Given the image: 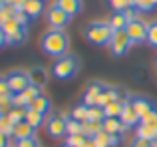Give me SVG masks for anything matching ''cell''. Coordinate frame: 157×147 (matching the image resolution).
Returning a JSON list of instances; mask_svg holds the SVG:
<instances>
[{
	"mask_svg": "<svg viewBox=\"0 0 157 147\" xmlns=\"http://www.w3.org/2000/svg\"><path fill=\"white\" fill-rule=\"evenodd\" d=\"M52 74L56 80H62V81L76 77L80 74V60H78V56L68 52V54L56 58V62L52 66Z\"/></svg>",
	"mask_w": 157,
	"mask_h": 147,
	"instance_id": "2",
	"label": "cell"
},
{
	"mask_svg": "<svg viewBox=\"0 0 157 147\" xmlns=\"http://www.w3.org/2000/svg\"><path fill=\"white\" fill-rule=\"evenodd\" d=\"M133 6L137 10H143V12H151L157 8V0H133Z\"/></svg>",
	"mask_w": 157,
	"mask_h": 147,
	"instance_id": "29",
	"label": "cell"
},
{
	"mask_svg": "<svg viewBox=\"0 0 157 147\" xmlns=\"http://www.w3.org/2000/svg\"><path fill=\"white\" fill-rule=\"evenodd\" d=\"M8 115V119L12 121V123H20V121H24V117H26V109H22V107H14L12 111H8L6 113Z\"/></svg>",
	"mask_w": 157,
	"mask_h": 147,
	"instance_id": "31",
	"label": "cell"
},
{
	"mask_svg": "<svg viewBox=\"0 0 157 147\" xmlns=\"http://www.w3.org/2000/svg\"><path fill=\"white\" fill-rule=\"evenodd\" d=\"M129 147H153V143H151V141H145V139H139V137H135V139L131 141Z\"/></svg>",
	"mask_w": 157,
	"mask_h": 147,
	"instance_id": "39",
	"label": "cell"
},
{
	"mask_svg": "<svg viewBox=\"0 0 157 147\" xmlns=\"http://www.w3.org/2000/svg\"><path fill=\"white\" fill-rule=\"evenodd\" d=\"M12 109H14L12 93H4V96H0V113H4V115H6L8 111H12Z\"/></svg>",
	"mask_w": 157,
	"mask_h": 147,
	"instance_id": "27",
	"label": "cell"
},
{
	"mask_svg": "<svg viewBox=\"0 0 157 147\" xmlns=\"http://www.w3.org/2000/svg\"><path fill=\"white\" fill-rule=\"evenodd\" d=\"M111 34H113V30H111L109 22H104V20H94L84 28L86 40L94 46H107L111 40Z\"/></svg>",
	"mask_w": 157,
	"mask_h": 147,
	"instance_id": "3",
	"label": "cell"
},
{
	"mask_svg": "<svg viewBox=\"0 0 157 147\" xmlns=\"http://www.w3.org/2000/svg\"><path fill=\"white\" fill-rule=\"evenodd\" d=\"M2 115H4V113H0V119H2Z\"/></svg>",
	"mask_w": 157,
	"mask_h": 147,
	"instance_id": "47",
	"label": "cell"
},
{
	"mask_svg": "<svg viewBox=\"0 0 157 147\" xmlns=\"http://www.w3.org/2000/svg\"><path fill=\"white\" fill-rule=\"evenodd\" d=\"M119 93H121V89H119V88H109V85H105L104 92H101L100 97H98V105H100V107H105V105L111 104V101L121 100Z\"/></svg>",
	"mask_w": 157,
	"mask_h": 147,
	"instance_id": "14",
	"label": "cell"
},
{
	"mask_svg": "<svg viewBox=\"0 0 157 147\" xmlns=\"http://www.w3.org/2000/svg\"><path fill=\"white\" fill-rule=\"evenodd\" d=\"M26 38H28V28H20L18 32L6 36V44H10V46H20V44L26 42Z\"/></svg>",
	"mask_w": 157,
	"mask_h": 147,
	"instance_id": "23",
	"label": "cell"
},
{
	"mask_svg": "<svg viewBox=\"0 0 157 147\" xmlns=\"http://www.w3.org/2000/svg\"><path fill=\"white\" fill-rule=\"evenodd\" d=\"M0 147H10V135L0 131Z\"/></svg>",
	"mask_w": 157,
	"mask_h": 147,
	"instance_id": "41",
	"label": "cell"
},
{
	"mask_svg": "<svg viewBox=\"0 0 157 147\" xmlns=\"http://www.w3.org/2000/svg\"><path fill=\"white\" fill-rule=\"evenodd\" d=\"M28 76H30V84L36 85V88H40V89H42L48 81V70L42 68V66H36V68H32V70H28Z\"/></svg>",
	"mask_w": 157,
	"mask_h": 147,
	"instance_id": "13",
	"label": "cell"
},
{
	"mask_svg": "<svg viewBox=\"0 0 157 147\" xmlns=\"http://www.w3.org/2000/svg\"><path fill=\"white\" fill-rule=\"evenodd\" d=\"M135 137H139V139H145V141H153L157 139V129L155 127H149V125H143V123H139V127H137V135Z\"/></svg>",
	"mask_w": 157,
	"mask_h": 147,
	"instance_id": "20",
	"label": "cell"
},
{
	"mask_svg": "<svg viewBox=\"0 0 157 147\" xmlns=\"http://www.w3.org/2000/svg\"><path fill=\"white\" fill-rule=\"evenodd\" d=\"M90 137H86L84 133H76V135H68V143L72 147H84V143L88 141Z\"/></svg>",
	"mask_w": 157,
	"mask_h": 147,
	"instance_id": "33",
	"label": "cell"
},
{
	"mask_svg": "<svg viewBox=\"0 0 157 147\" xmlns=\"http://www.w3.org/2000/svg\"><path fill=\"white\" fill-rule=\"evenodd\" d=\"M56 4L70 16H76L82 10V0H56Z\"/></svg>",
	"mask_w": 157,
	"mask_h": 147,
	"instance_id": "17",
	"label": "cell"
},
{
	"mask_svg": "<svg viewBox=\"0 0 157 147\" xmlns=\"http://www.w3.org/2000/svg\"><path fill=\"white\" fill-rule=\"evenodd\" d=\"M84 147H96V143H94V139H88V141L84 143Z\"/></svg>",
	"mask_w": 157,
	"mask_h": 147,
	"instance_id": "44",
	"label": "cell"
},
{
	"mask_svg": "<svg viewBox=\"0 0 157 147\" xmlns=\"http://www.w3.org/2000/svg\"><path fill=\"white\" fill-rule=\"evenodd\" d=\"M66 131L68 135H76V133H84V123L78 119H74L72 115H68V121H66Z\"/></svg>",
	"mask_w": 157,
	"mask_h": 147,
	"instance_id": "26",
	"label": "cell"
},
{
	"mask_svg": "<svg viewBox=\"0 0 157 147\" xmlns=\"http://www.w3.org/2000/svg\"><path fill=\"white\" fill-rule=\"evenodd\" d=\"M123 104H125V100H117V101L107 104L104 107L105 117H119V115H121V109H123Z\"/></svg>",
	"mask_w": 157,
	"mask_h": 147,
	"instance_id": "22",
	"label": "cell"
},
{
	"mask_svg": "<svg viewBox=\"0 0 157 147\" xmlns=\"http://www.w3.org/2000/svg\"><path fill=\"white\" fill-rule=\"evenodd\" d=\"M4 93H10V88H8V81L4 76H0V96H4Z\"/></svg>",
	"mask_w": 157,
	"mask_h": 147,
	"instance_id": "40",
	"label": "cell"
},
{
	"mask_svg": "<svg viewBox=\"0 0 157 147\" xmlns=\"http://www.w3.org/2000/svg\"><path fill=\"white\" fill-rule=\"evenodd\" d=\"M147 44L157 48V20H151L147 24Z\"/></svg>",
	"mask_w": 157,
	"mask_h": 147,
	"instance_id": "28",
	"label": "cell"
},
{
	"mask_svg": "<svg viewBox=\"0 0 157 147\" xmlns=\"http://www.w3.org/2000/svg\"><path fill=\"white\" fill-rule=\"evenodd\" d=\"M0 8H2V2H0Z\"/></svg>",
	"mask_w": 157,
	"mask_h": 147,
	"instance_id": "48",
	"label": "cell"
},
{
	"mask_svg": "<svg viewBox=\"0 0 157 147\" xmlns=\"http://www.w3.org/2000/svg\"><path fill=\"white\" fill-rule=\"evenodd\" d=\"M66 121H68V115H62V113H52L48 117V123H46V129H48V135L50 137H64L66 133Z\"/></svg>",
	"mask_w": 157,
	"mask_h": 147,
	"instance_id": "8",
	"label": "cell"
},
{
	"mask_svg": "<svg viewBox=\"0 0 157 147\" xmlns=\"http://www.w3.org/2000/svg\"><path fill=\"white\" fill-rule=\"evenodd\" d=\"M153 147H157V139H155V141H153Z\"/></svg>",
	"mask_w": 157,
	"mask_h": 147,
	"instance_id": "46",
	"label": "cell"
},
{
	"mask_svg": "<svg viewBox=\"0 0 157 147\" xmlns=\"http://www.w3.org/2000/svg\"><path fill=\"white\" fill-rule=\"evenodd\" d=\"M26 2H28V0H10V4L16 8V10H22V8H24V4H26Z\"/></svg>",
	"mask_w": 157,
	"mask_h": 147,
	"instance_id": "42",
	"label": "cell"
},
{
	"mask_svg": "<svg viewBox=\"0 0 157 147\" xmlns=\"http://www.w3.org/2000/svg\"><path fill=\"white\" fill-rule=\"evenodd\" d=\"M107 2H109V6L113 8L115 12H121V10H125L127 6H133V0H107Z\"/></svg>",
	"mask_w": 157,
	"mask_h": 147,
	"instance_id": "32",
	"label": "cell"
},
{
	"mask_svg": "<svg viewBox=\"0 0 157 147\" xmlns=\"http://www.w3.org/2000/svg\"><path fill=\"white\" fill-rule=\"evenodd\" d=\"M101 129H104L105 133H109V135H123V131H125L127 127L121 123L119 117H105V119L101 121Z\"/></svg>",
	"mask_w": 157,
	"mask_h": 147,
	"instance_id": "12",
	"label": "cell"
},
{
	"mask_svg": "<svg viewBox=\"0 0 157 147\" xmlns=\"http://www.w3.org/2000/svg\"><path fill=\"white\" fill-rule=\"evenodd\" d=\"M44 119H46V115H44V113L34 111V109H30V107L26 109V117H24V121H28V123H30L34 129H38L40 125L44 123Z\"/></svg>",
	"mask_w": 157,
	"mask_h": 147,
	"instance_id": "19",
	"label": "cell"
},
{
	"mask_svg": "<svg viewBox=\"0 0 157 147\" xmlns=\"http://www.w3.org/2000/svg\"><path fill=\"white\" fill-rule=\"evenodd\" d=\"M14 20L20 24V26H26V28H28V22H30V16H28L24 10H16V14H14Z\"/></svg>",
	"mask_w": 157,
	"mask_h": 147,
	"instance_id": "36",
	"label": "cell"
},
{
	"mask_svg": "<svg viewBox=\"0 0 157 147\" xmlns=\"http://www.w3.org/2000/svg\"><path fill=\"white\" fill-rule=\"evenodd\" d=\"M131 40H129V36H127V32L125 30H115L113 34H111V40H109V52L113 56H123V54H127V50L131 48Z\"/></svg>",
	"mask_w": 157,
	"mask_h": 147,
	"instance_id": "5",
	"label": "cell"
},
{
	"mask_svg": "<svg viewBox=\"0 0 157 147\" xmlns=\"http://www.w3.org/2000/svg\"><path fill=\"white\" fill-rule=\"evenodd\" d=\"M129 104L133 105V109L139 113L141 119L145 115H149L151 111H155V109H157V105L149 100V97H145V96H129Z\"/></svg>",
	"mask_w": 157,
	"mask_h": 147,
	"instance_id": "9",
	"label": "cell"
},
{
	"mask_svg": "<svg viewBox=\"0 0 157 147\" xmlns=\"http://www.w3.org/2000/svg\"><path fill=\"white\" fill-rule=\"evenodd\" d=\"M101 131H104V129H101V123H98V121H84V135L86 137L94 139V137Z\"/></svg>",
	"mask_w": 157,
	"mask_h": 147,
	"instance_id": "25",
	"label": "cell"
},
{
	"mask_svg": "<svg viewBox=\"0 0 157 147\" xmlns=\"http://www.w3.org/2000/svg\"><path fill=\"white\" fill-rule=\"evenodd\" d=\"M46 20H48V26L50 28H60V30H64V28L70 24L72 16H70L68 12H64L56 2H54L52 6L46 10Z\"/></svg>",
	"mask_w": 157,
	"mask_h": 147,
	"instance_id": "6",
	"label": "cell"
},
{
	"mask_svg": "<svg viewBox=\"0 0 157 147\" xmlns=\"http://www.w3.org/2000/svg\"><path fill=\"white\" fill-rule=\"evenodd\" d=\"M4 77H6V81H8L10 93H20V92H24L28 85H32L30 84V76H28V72H24V70H10Z\"/></svg>",
	"mask_w": 157,
	"mask_h": 147,
	"instance_id": "4",
	"label": "cell"
},
{
	"mask_svg": "<svg viewBox=\"0 0 157 147\" xmlns=\"http://www.w3.org/2000/svg\"><path fill=\"white\" fill-rule=\"evenodd\" d=\"M94 143H96V147H111V141H109V133H105V131L98 133V135L94 137Z\"/></svg>",
	"mask_w": 157,
	"mask_h": 147,
	"instance_id": "34",
	"label": "cell"
},
{
	"mask_svg": "<svg viewBox=\"0 0 157 147\" xmlns=\"http://www.w3.org/2000/svg\"><path fill=\"white\" fill-rule=\"evenodd\" d=\"M40 48L46 56H52V58H60V56L68 54L70 48V38L64 30L60 28H50L42 34L40 38Z\"/></svg>",
	"mask_w": 157,
	"mask_h": 147,
	"instance_id": "1",
	"label": "cell"
},
{
	"mask_svg": "<svg viewBox=\"0 0 157 147\" xmlns=\"http://www.w3.org/2000/svg\"><path fill=\"white\" fill-rule=\"evenodd\" d=\"M119 119H121V123L125 125L127 129H129V127H135V125L141 123V117H139V113L133 109V105L129 104V97H125V104H123V109H121Z\"/></svg>",
	"mask_w": 157,
	"mask_h": 147,
	"instance_id": "10",
	"label": "cell"
},
{
	"mask_svg": "<svg viewBox=\"0 0 157 147\" xmlns=\"http://www.w3.org/2000/svg\"><path fill=\"white\" fill-rule=\"evenodd\" d=\"M62 147H72V145H70V143H66V145H62Z\"/></svg>",
	"mask_w": 157,
	"mask_h": 147,
	"instance_id": "45",
	"label": "cell"
},
{
	"mask_svg": "<svg viewBox=\"0 0 157 147\" xmlns=\"http://www.w3.org/2000/svg\"><path fill=\"white\" fill-rule=\"evenodd\" d=\"M125 32L129 36V40L133 44H139V42H147V24L143 22L141 18H133L127 22L125 26Z\"/></svg>",
	"mask_w": 157,
	"mask_h": 147,
	"instance_id": "7",
	"label": "cell"
},
{
	"mask_svg": "<svg viewBox=\"0 0 157 147\" xmlns=\"http://www.w3.org/2000/svg\"><path fill=\"white\" fill-rule=\"evenodd\" d=\"M22 10L30 16V20H34V18H38V16L44 12V2L42 0H28V2L24 4Z\"/></svg>",
	"mask_w": 157,
	"mask_h": 147,
	"instance_id": "16",
	"label": "cell"
},
{
	"mask_svg": "<svg viewBox=\"0 0 157 147\" xmlns=\"http://www.w3.org/2000/svg\"><path fill=\"white\" fill-rule=\"evenodd\" d=\"M36 135V129L32 127L28 121H20V123L14 125V129H12V137H14L16 141L18 139H28V137H34Z\"/></svg>",
	"mask_w": 157,
	"mask_h": 147,
	"instance_id": "15",
	"label": "cell"
},
{
	"mask_svg": "<svg viewBox=\"0 0 157 147\" xmlns=\"http://www.w3.org/2000/svg\"><path fill=\"white\" fill-rule=\"evenodd\" d=\"M12 129H14V123L8 119V115H2V119H0V131L12 137Z\"/></svg>",
	"mask_w": 157,
	"mask_h": 147,
	"instance_id": "35",
	"label": "cell"
},
{
	"mask_svg": "<svg viewBox=\"0 0 157 147\" xmlns=\"http://www.w3.org/2000/svg\"><path fill=\"white\" fill-rule=\"evenodd\" d=\"M107 22H109L111 30L115 32V30H125V26H127V22H129V20L125 18V14H123V12H115V14L107 20Z\"/></svg>",
	"mask_w": 157,
	"mask_h": 147,
	"instance_id": "21",
	"label": "cell"
},
{
	"mask_svg": "<svg viewBox=\"0 0 157 147\" xmlns=\"http://www.w3.org/2000/svg\"><path fill=\"white\" fill-rule=\"evenodd\" d=\"M16 147H40V141L36 137H28V139H18Z\"/></svg>",
	"mask_w": 157,
	"mask_h": 147,
	"instance_id": "37",
	"label": "cell"
},
{
	"mask_svg": "<svg viewBox=\"0 0 157 147\" xmlns=\"http://www.w3.org/2000/svg\"><path fill=\"white\" fill-rule=\"evenodd\" d=\"M104 119H105L104 107H100V105H94V107H90V117H88V121H98V123H101Z\"/></svg>",
	"mask_w": 157,
	"mask_h": 147,
	"instance_id": "30",
	"label": "cell"
},
{
	"mask_svg": "<svg viewBox=\"0 0 157 147\" xmlns=\"http://www.w3.org/2000/svg\"><path fill=\"white\" fill-rule=\"evenodd\" d=\"M70 115L74 117V119H78V121H88V117H90V107L86 104H80V105H76V107L72 109V113Z\"/></svg>",
	"mask_w": 157,
	"mask_h": 147,
	"instance_id": "24",
	"label": "cell"
},
{
	"mask_svg": "<svg viewBox=\"0 0 157 147\" xmlns=\"http://www.w3.org/2000/svg\"><path fill=\"white\" fill-rule=\"evenodd\" d=\"M50 105H52V104H50V97L44 96V93H40V96L30 104V109H34V111H40V113H44V115H46V113L50 111Z\"/></svg>",
	"mask_w": 157,
	"mask_h": 147,
	"instance_id": "18",
	"label": "cell"
},
{
	"mask_svg": "<svg viewBox=\"0 0 157 147\" xmlns=\"http://www.w3.org/2000/svg\"><path fill=\"white\" fill-rule=\"evenodd\" d=\"M141 123H143V125H149V127H155V129H157V109H155V111H151L149 115H145V117H143V119H141Z\"/></svg>",
	"mask_w": 157,
	"mask_h": 147,
	"instance_id": "38",
	"label": "cell"
},
{
	"mask_svg": "<svg viewBox=\"0 0 157 147\" xmlns=\"http://www.w3.org/2000/svg\"><path fill=\"white\" fill-rule=\"evenodd\" d=\"M6 44V36H4V32H2V28H0V48Z\"/></svg>",
	"mask_w": 157,
	"mask_h": 147,
	"instance_id": "43",
	"label": "cell"
},
{
	"mask_svg": "<svg viewBox=\"0 0 157 147\" xmlns=\"http://www.w3.org/2000/svg\"><path fill=\"white\" fill-rule=\"evenodd\" d=\"M105 85L101 84V81H90L88 85H86L84 89V104L88 105V107H94V105H98V97H100V93L104 92Z\"/></svg>",
	"mask_w": 157,
	"mask_h": 147,
	"instance_id": "11",
	"label": "cell"
}]
</instances>
